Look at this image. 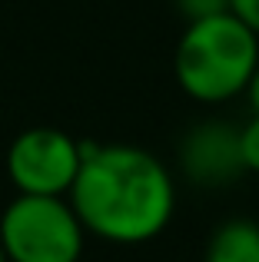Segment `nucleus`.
<instances>
[{
	"mask_svg": "<svg viewBox=\"0 0 259 262\" xmlns=\"http://www.w3.org/2000/svg\"><path fill=\"white\" fill-rule=\"evenodd\" d=\"M67 199L87 236L113 246H143L163 236L173 219L176 179L143 146L83 143V163Z\"/></svg>",
	"mask_w": 259,
	"mask_h": 262,
	"instance_id": "obj_1",
	"label": "nucleus"
},
{
	"mask_svg": "<svg viewBox=\"0 0 259 262\" xmlns=\"http://www.w3.org/2000/svg\"><path fill=\"white\" fill-rule=\"evenodd\" d=\"M259 67V37L233 13L183 27L173 50V77L196 103L220 106L243 96Z\"/></svg>",
	"mask_w": 259,
	"mask_h": 262,
	"instance_id": "obj_2",
	"label": "nucleus"
},
{
	"mask_svg": "<svg viewBox=\"0 0 259 262\" xmlns=\"http://www.w3.org/2000/svg\"><path fill=\"white\" fill-rule=\"evenodd\" d=\"M7 262H80L87 229L67 196H13L0 212Z\"/></svg>",
	"mask_w": 259,
	"mask_h": 262,
	"instance_id": "obj_3",
	"label": "nucleus"
},
{
	"mask_svg": "<svg viewBox=\"0 0 259 262\" xmlns=\"http://www.w3.org/2000/svg\"><path fill=\"white\" fill-rule=\"evenodd\" d=\"M83 140L57 126H30L7 146V179L20 196H70Z\"/></svg>",
	"mask_w": 259,
	"mask_h": 262,
	"instance_id": "obj_4",
	"label": "nucleus"
},
{
	"mask_svg": "<svg viewBox=\"0 0 259 262\" xmlns=\"http://www.w3.org/2000/svg\"><path fill=\"white\" fill-rule=\"evenodd\" d=\"M180 169L193 186L220 189L246 173L240 153V126L223 120H203L183 136Z\"/></svg>",
	"mask_w": 259,
	"mask_h": 262,
	"instance_id": "obj_5",
	"label": "nucleus"
},
{
	"mask_svg": "<svg viewBox=\"0 0 259 262\" xmlns=\"http://www.w3.org/2000/svg\"><path fill=\"white\" fill-rule=\"evenodd\" d=\"M203 262H259V223L233 216L213 229Z\"/></svg>",
	"mask_w": 259,
	"mask_h": 262,
	"instance_id": "obj_6",
	"label": "nucleus"
},
{
	"mask_svg": "<svg viewBox=\"0 0 259 262\" xmlns=\"http://www.w3.org/2000/svg\"><path fill=\"white\" fill-rule=\"evenodd\" d=\"M240 153L246 173L259 176V113H249V120L240 126Z\"/></svg>",
	"mask_w": 259,
	"mask_h": 262,
	"instance_id": "obj_7",
	"label": "nucleus"
},
{
	"mask_svg": "<svg viewBox=\"0 0 259 262\" xmlns=\"http://www.w3.org/2000/svg\"><path fill=\"white\" fill-rule=\"evenodd\" d=\"M173 4H176V10L186 17V24L216 17V13H229V0H173Z\"/></svg>",
	"mask_w": 259,
	"mask_h": 262,
	"instance_id": "obj_8",
	"label": "nucleus"
},
{
	"mask_svg": "<svg viewBox=\"0 0 259 262\" xmlns=\"http://www.w3.org/2000/svg\"><path fill=\"white\" fill-rule=\"evenodd\" d=\"M229 13L240 17L243 24L259 37V0H229Z\"/></svg>",
	"mask_w": 259,
	"mask_h": 262,
	"instance_id": "obj_9",
	"label": "nucleus"
},
{
	"mask_svg": "<svg viewBox=\"0 0 259 262\" xmlns=\"http://www.w3.org/2000/svg\"><path fill=\"white\" fill-rule=\"evenodd\" d=\"M243 96H246V103H249V113H259V67H256L253 77H249V83H246V90H243Z\"/></svg>",
	"mask_w": 259,
	"mask_h": 262,
	"instance_id": "obj_10",
	"label": "nucleus"
},
{
	"mask_svg": "<svg viewBox=\"0 0 259 262\" xmlns=\"http://www.w3.org/2000/svg\"><path fill=\"white\" fill-rule=\"evenodd\" d=\"M0 262H7V256H4V246H0Z\"/></svg>",
	"mask_w": 259,
	"mask_h": 262,
	"instance_id": "obj_11",
	"label": "nucleus"
}]
</instances>
